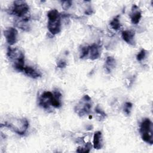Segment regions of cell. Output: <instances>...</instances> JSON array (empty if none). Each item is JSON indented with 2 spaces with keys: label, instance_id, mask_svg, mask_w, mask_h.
<instances>
[{
  "label": "cell",
  "instance_id": "cell-1",
  "mask_svg": "<svg viewBox=\"0 0 153 153\" xmlns=\"http://www.w3.org/2000/svg\"><path fill=\"white\" fill-rule=\"evenodd\" d=\"M3 125L17 134L23 135L28 128L29 123L25 118H11L1 124V126Z\"/></svg>",
  "mask_w": 153,
  "mask_h": 153
},
{
  "label": "cell",
  "instance_id": "cell-2",
  "mask_svg": "<svg viewBox=\"0 0 153 153\" xmlns=\"http://www.w3.org/2000/svg\"><path fill=\"white\" fill-rule=\"evenodd\" d=\"M7 55L13 62L14 68L18 71L23 72L25 67V55L23 53L17 48L8 47Z\"/></svg>",
  "mask_w": 153,
  "mask_h": 153
},
{
  "label": "cell",
  "instance_id": "cell-3",
  "mask_svg": "<svg viewBox=\"0 0 153 153\" xmlns=\"http://www.w3.org/2000/svg\"><path fill=\"white\" fill-rule=\"evenodd\" d=\"M47 17V27L49 32L53 35L59 33L61 30V17L59 11L56 9L51 10L48 12Z\"/></svg>",
  "mask_w": 153,
  "mask_h": 153
},
{
  "label": "cell",
  "instance_id": "cell-4",
  "mask_svg": "<svg viewBox=\"0 0 153 153\" xmlns=\"http://www.w3.org/2000/svg\"><path fill=\"white\" fill-rule=\"evenodd\" d=\"M139 131L144 142L150 145L153 143V125L149 118H145L142 121Z\"/></svg>",
  "mask_w": 153,
  "mask_h": 153
},
{
  "label": "cell",
  "instance_id": "cell-5",
  "mask_svg": "<svg viewBox=\"0 0 153 153\" xmlns=\"http://www.w3.org/2000/svg\"><path fill=\"white\" fill-rule=\"evenodd\" d=\"M91 99L88 95H84L74 108V111L79 116L88 114L91 109Z\"/></svg>",
  "mask_w": 153,
  "mask_h": 153
},
{
  "label": "cell",
  "instance_id": "cell-6",
  "mask_svg": "<svg viewBox=\"0 0 153 153\" xmlns=\"http://www.w3.org/2000/svg\"><path fill=\"white\" fill-rule=\"evenodd\" d=\"M29 7L27 4L24 1H15L13 2V6L11 13L19 17H23L27 13Z\"/></svg>",
  "mask_w": 153,
  "mask_h": 153
},
{
  "label": "cell",
  "instance_id": "cell-7",
  "mask_svg": "<svg viewBox=\"0 0 153 153\" xmlns=\"http://www.w3.org/2000/svg\"><path fill=\"white\" fill-rule=\"evenodd\" d=\"M17 30L13 27H9L4 30V35L6 41L10 45H12L17 42Z\"/></svg>",
  "mask_w": 153,
  "mask_h": 153
},
{
  "label": "cell",
  "instance_id": "cell-8",
  "mask_svg": "<svg viewBox=\"0 0 153 153\" xmlns=\"http://www.w3.org/2000/svg\"><path fill=\"white\" fill-rule=\"evenodd\" d=\"M54 97V93L50 91H44L39 99V105L44 109H48L51 105V102Z\"/></svg>",
  "mask_w": 153,
  "mask_h": 153
},
{
  "label": "cell",
  "instance_id": "cell-9",
  "mask_svg": "<svg viewBox=\"0 0 153 153\" xmlns=\"http://www.w3.org/2000/svg\"><path fill=\"white\" fill-rule=\"evenodd\" d=\"M141 17H142L141 11L139 10L137 5H133L131 9V13L130 14L131 23L133 24L137 25L140 22Z\"/></svg>",
  "mask_w": 153,
  "mask_h": 153
},
{
  "label": "cell",
  "instance_id": "cell-10",
  "mask_svg": "<svg viewBox=\"0 0 153 153\" xmlns=\"http://www.w3.org/2000/svg\"><path fill=\"white\" fill-rule=\"evenodd\" d=\"M23 72L28 76L32 78H34V79H36L38 78L39 77L41 76V72L38 71L37 69H36L35 68L32 67V66H25Z\"/></svg>",
  "mask_w": 153,
  "mask_h": 153
},
{
  "label": "cell",
  "instance_id": "cell-11",
  "mask_svg": "<svg viewBox=\"0 0 153 153\" xmlns=\"http://www.w3.org/2000/svg\"><path fill=\"white\" fill-rule=\"evenodd\" d=\"M122 38L123 40L130 45H134V35L135 33L133 30H127L122 32Z\"/></svg>",
  "mask_w": 153,
  "mask_h": 153
},
{
  "label": "cell",
  "instance_id": "cell-12",
  "mask_svg": "<svg viewBox=\"0 0 153 153\" xmlns=\"http://www.w3.org/2000/svg\"><path fill=\"white\" fill-rule=\"evenodd\" d=\"M89 59L94 60L98 59L100 56V46L97 44H94L89 46Z\"/></svg>",
  "mask_w": 153,
  "mask_h": 153
},
{
  "label": "cell",
  "instance_id": "cell-13",
  "mask_svg": "<svg viewBox=\"0 0 153 153\" xmlns=\"http://www.w3.org/2000/svg\"><path fill=\"white\" fill-rule=\"evenodd\" d=\"M103 146L102 133L100 131H96L93 136V147L96 149H100Z\"/></svg>",
  "mask_w": 153,
  "mask_h": 153
},
{
  "label": "cell",
  "instance_id": "cell-14",
  "mask_svg": "<svg viewBox=\"0 0 153 153\" xmlns=\"http://www.w3.org/2000/svg\"><path fill=\"white\" fill-rule=\"evenodd\" d=\"M116 66V60L112 56H108L105 62V69L108 72H111Z\"/></svg>",
  "mask_w": 153,
  "mask_h": 153
},
{
  "label": "cell",
  "instance_id": "cell-15",
  "mask_svg": "<svg viewBox=\"0 0 153 153\" xmlns=\"http://www.w3.org/2000/svg\"><path fill=\"white\" fill-rule=\"evenodd\" d=\"M61 93L59 91H56L54 92V97L51 102V106L56 108H59L61 106Z\"/></svg>",
  "mask_w": 153,
  "mask_h": 153
},
{
  "label": "cell",
  "instance_id": "cell-16",
  "mask_svg": "<svg viewBox=\"0 0 153 153\" xmlns=\"http://www.w3.org/2000/svg\"><path fill=\"white\" fill-rule=\"evenodd\" d=\"M110 25L113 29L116 30H119L121 28V23L119 19V16H116L111 20L110 22Z\"/></svg>",
  "mask_w": 153,
  "mask_h": 153
},
{
  "label": "cell",
  "instance_id": "cell-17",
  "mask_svg": "<svg viewBox=\"0 0 153 153\" xmlns=\"http://www.w3.org/2000/svg\"><path fill=\"white\" fill-rule=\"evenodd\" d=\"M91 144L90 142H88L86 143L84 147H78L76 152H89L91 148Z\"/></svg>",
  "mask_w": 153,
  "mask_h": 153
},
{
  "label": "cell",
  "instance_id": "cell-18",
  "mask_svg": "<svg viewBox=\"0 0 153 153\" xmlns=\"http://www.w3.org/2000/svg\"><path fill=\"white\" fill-rule=\"evenodd\" d=\"M132 106H133V105L131 102H127L124 103V107H123V110H124V113L128 115H130V112H131V108H132Z\"/></svg>",
  "mask_w": 153,
  "mask_h": 153
},
{
  "label": "cell",
  "instance_id": "cell-19",
  "mask_svg": "<svg viewBox=\"0 0 153 153\" xmlns=\"http://www.w3.org/2000/svg\"><path fill=\"white\" fill-rule=\"evenodd\" d=\"M88 52H89V46L82 47L81 50L80 58L82 59L84 57H87L88 55Z\"/></svg>",
  "mask_w": 153,
  "mask_h": 153
},
{
  "label": "cell",
  "instance_id": "cell-20",
  "mask_svg": "<svg viewBox=\"0 0 153 153\" xmlns=\"http://www.w3.org/2000/svg\"><path fill=\"white\" fill-rule=\"evenodd\" d=\"M146 52L145 50L142 49L140 50V51L136 56V59L137 60V61L140 62L142 60H143L145 59V57H146Z\"/></svg>",
  "mask_w": 153,
  "mask_h": 153
},
{
  "label": "cell",
  "instance_id": "cell-21",
  "mask_svg": "<svg viewBox=\"0 0 153 153\" xmlns=\"http://www.w3.org/2000/svg\"><path fill=\"white\" fill-rule=\"evenodd\" d=\"M95 111L97 114H99L98 115L100 117V118H99L100 120H102L104 119L106 116V114L98 106L95 108Z\"/></svg>",
  "mask_w": 153,
  "mask_h": 153
},
{
  "label": "cell",
  "instance_id": "cell-22",
  "mask_svg": "<svg viewBox=\"0 0 153 153\" xmlns=\"http://www.w3.org/2000/svg\"><path fill=\"white\" fill-rule=\"evenodd\" d=\"M71 1H62V7L64 10L69 9L72 5Z\"/></svg>",
  "mask_w": 153,
  "mask_h": 153
},
{
  "label": "cell",
  "instance_id": "cell-23",
  "mask_svg": "<svg viewBox=\"0 0 153 153\" xmlns=\"http://www.w3.org/2000/svg\"><path fill=\"white\" fill-rule=\"evenodd\" d=\"M57 66L59 68H64L66 66V62L65 60L60 59L57 62Z\"/></svg>",
  "mask_w": 153,
  "mask_h": 153
}]
</instances>
